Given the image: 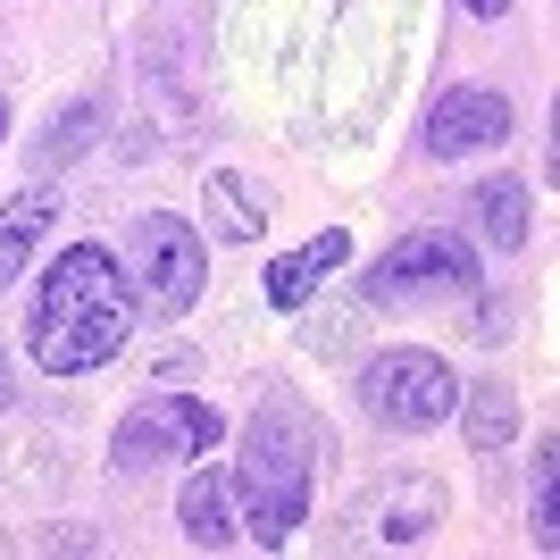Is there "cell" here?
I'll use <instances>...</instances> for the list:
<instances>
[{"label":"cell","mask_w":560,"mask_h":560,"mask_svg":"<svg viewBox=\"0 0 560 560\" xmlns=\"http://www.w3.org/2000/svg\"><path fill=\"white\" fill-rule=\"evenodd\" d=\"M126 343H135L126 259H117L109 243H68V252L43 268V293H34V327H25L34 369L84 376V369H109Z\"/></svg>","instance_id":"1"},{"label":"cell","mask_w":560,"mask_h":560,"mask_svg":"<svg viewBox=\"0 0 560 560\" xmlns=\"http://www.w3.org/2000/svg\"><path fill=\"white\" fill-rule=\"evenodd\" d=\"M310 460H318V427H310L293 401H268V410L243 427V468L226 477V493L243 502L234 536H252L259 552H277L310 518Z\"/></svg>","instance_id":"2"},{"label":"cell","mask_w":560,"mask_h":560,"mask_svg":"<svg viewBox=\"0 0 560 560\" xmlns=\"http://www.w3.org/2000/svg\"><path fill=\"white\" fill-rule=\"evenodd\" d=\"M360 410L376 427H394V435H427V427H444L460 410V376L419 343H394L376 351L369 369H360Z\"/></svg>","instance_id":"3"},{"label":"cell","mask_w":560,"mask_h":560,"mask_svg":"<svg viewBox=\"0 0 560 560\" xmlns=\"http://www.w3.org/2000/svg\"><path fill=\"white\" fill-rule=\"evenodd\" d=\"M126 284L160 318H185L201 302V284H210V243L192 234V218H176V210L135 218V234H126Z\"/></svg>","instance_id":"4"},{"label":"cell","mask_w":560,"mask_h":560,"mask_svg":"<svg viewBox=\"0 0 560 560\" xmlns=\"http://www.w3.org/2000/svg\"><path fill=\"white\" fill-rule=\"evenodd\" d=\"M460 293H477V252H468L460 234H444V226L401 234L394 252H385V259L369 268V302H385V310L460 302Z\"/></svg>","instance_id":"5"},{"label":"cell","mask_w":560,"mask_h":560,"mask_svg":"<svg viewBox=\"0 0 560 560\" xmlns=\"http://www.w3.org/2000/svg\"><path fill=\"white\" fill-rule=\"evenodd\" d=\"M226 435V419H218L210 401H192V394H151L142 410H126L117 419V444L109 460L117 468H160V460H201V452Z\"/></svg>","instance_id":"6"},{"label":"cell","mask_w":560,"mask_h":560,"mask_svg":"<svg viewBox=\"0 0 560 560\" xmlns=\"http://www.w3.org/2000/svg\"><path fill=\"white\" fill-rule=\"evenodd\" d=\"M518 109L493 84H452L435 109H427L419 142H427V160H477V151H493V142H511Z\"/></svg>","instance_id":"7"},{"label":"cell","mask_w":560,"mask_h":560,"mask_svg":"<svg viewBox=\"0 0 560 560\" xmlns=\"http://www.w3.org/2000/svg\"><path fill=\"white\" fill-rule=\"evenodd\" d=\"M50 226H59V192L50 185H25V192L0 201V293L25 277V259L50 243Z\"/></svg>","instance_id":"8"},{"label":"cell","mask_w":560,"mask_h":560,"mask_svg":"<svg viewBox=\"0 0 560 560\" xmlns=\"http://www.w3.org/2000/svg\"><path fill=\"white\" fill-rule=\"evenodd\" d=\"M343 259H351V234H343V226L310 234L302 252H284L277 268H268V302H277V310H302L310 293H318V284L335 277V268H343Z\"/></svg>","instance_id":"9"},{"label":"cell","mask_w":560,"mask_h":560,"mask_svg":"<svg viewBox=\"0 0 560 560\" xmlns=\"http://www.w3.org/2000/svg\"><path fill=\"white\" fill-rule=\"evenodd\" d=\"M176 518H185V544H201V552H226L234 544V493L218 468H192L185 493H176Z\"/></svg>","instance_id":"10"},{"label":"cell","mask_w":560,"mask_h":560,"mask_svg":"<svg viewBox=\"0 0 560 560\" xmlns=\"http://www.w3.org/2000/svg\"><path fill=\"white\" fill-rule=\"evenodd\" d=\"M477 218H486V243H493V252H527V226H536L527 176H486V185H477Z\"/></svg>","instance_id":"11"},{"label":"cell","mask_w":560,"mask_h":560,"mask_svg":"<svg viewBox=\"0 0 560 560\" xmlns=\"http://www.w3.org/2000/svg\"><path fill=\"white\" fill-rule=\"evenodd\" d=\"M460 435H468V452H502L518 435V394L511 385H460Z\"/></svg>","instance_id":"12"},{"label":"cell","mask_w":560,"mask_h":560,"mask_svg":"<svg viewBox=\"0 0 560 560\" xmlns=\"http://www.w3.org/2000/svg\"><path fill=\"white\" fill-rule=\"evenodd\" d=\"M93 135H101V101H68V109L43 126V142H34V167H68V160H84L93 151Z\"/></svg>","instance_id":"13"},{"label":"cell","mask_w":560,"mask_h":560,"mask_svg":"<svg viewBox=\"0 0 560 560\" xmlns=\"http://www.w3.org/2000/svg\"><path fill=\"white\" fill-rule=\"evenodd\" d=\"M210 226L226 234V243H259V226H268V210L252 201V185H243V176H226V167L210 176Z\"/></svg>","instance_id":"14"},{"label":"cell","mask_w":560,"mask_h":560,"mask_svg":"<svg viewBox=\"0 0 560 560\" xmlns=\"http://www.w3.org/2000/svg\"><path fill=\"white\" fill-rule=\"evenodd\" d=\"M427 527H435V486L410 477V486L385 502V527H376V536H385V544H410V536H427Z\"/></svg>","instance_id":"15"},{"label":"cell","mask_w":560,"mask_h":560,"mask_svg":"<svg viewBox=\"0 0 560 560\" xmlns=\"http://www.w3.org/2000/svg\"><path fill=\"white\" fill-rule=\"evenodd\" d=\"M527 527H536V544H544V552L560 544V527H552V444L536 452V511H527Z\"/></svg>","instance_id":"16"},{"label":"cell","mask_w":560,"mask_h":560,"mask_svg":"<svg viewBox=\"0 0 560 560\" xmlns=\"http://www.w3.org/2000/svg\"><path fill=\"white\" fill-rule=\"evenodd\" d=\"M511 318H518V302H511V293H493V302L477 310V343H502V335H511Z\"/></svg>","instance_id":"17"},{"label":"cell","mask_w":560,"mask_h":560,"mask_svg":"<svg viewBox=\"0 0 560 560\" xmlns=\"http://www.w3.org/2000/svg\"><path fill=\"white\" fill-rule=\"evenodd\" d=\"M468 18H502V9H511V0H460Z\"/></svg>","instance_id":"18"},{"label":"cell","mask_w":560,"mask_h":560,"mask_svg":"<svg viewBox=\"0 0 560 560\" xmlns=\"http://www.w3.org/2000/svg\"><path fill=\"white\" fill-rule=\"evenodd\" d=\"M0 410H9V351H0Z\"/></svg>","instance_id":"19"},{"label":"cell","mask_w":560,"mask_h":560,"mask_svg":"<svg viewBox=\"0 0 560 560\" xmlns=\"http://www.w3.org/2000/svg\"><path fill=\"white\" fill-rule=\"evenodd\" d=\"M0 142H9V109H0Z\"/></svg>","instance_id":"20"}]
</instances>
